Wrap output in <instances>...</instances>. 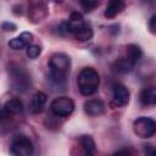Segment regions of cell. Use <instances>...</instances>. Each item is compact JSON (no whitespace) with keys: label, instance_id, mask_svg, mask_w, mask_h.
Here are the masks:
<instances>
[{"label":"cell","instance_id":"6da1fadb","mask_svg":"<svg viewBox=\"0 0 156 156\" xmlns=\"http://www.w3.org/2000/svg\"><path fill=\"white\" fill-rule=\"evenodd\" d=\"M71 60L66 54L56 52L49 60V71L50 77L55 83H65L69 73Z\"/></svg>","mask_w":156,"mask_h":156},{"label":"cell","instance_id":"7a4b0ae2","mask_svg":"<svg viewBox=\"0 0 156 156\" xmlns=\"http://www.w3.org/2000/svg\"><path fill=\"white\" fill-rule=\"evenodd\" d=\"M77 83L79 87L80 94L84 96H90L98 91V88L100 84V78H99L98 72L94 68L87 67L80 71Z\"/></svg>","mask_w":156,"mask_h":156},{"label":"cell","instance_id":"3957f363","mask_svg":"<svg viewBox=\"0 0 156 156\" xmlns=\"http://www.w3.org/2000/svg\"><path fill=\"white\" fill-rule=\"evenodd\" d=\"M134 133L140 138H150L156 133V121L150 117H139L133 123Z\"/></svg>","mask_w":156,"mask_h":156},{"label":"cell","instance_id":"277c9868","mask_svg":"<svg viewBox=\"0 0 156 156\" xmlns=\"http://www.w3.org/2000/svg\"><path fill=\"white\" fill-rule=\"evenodd\" d=\"M50 110L57 117H67L73 112L74 102L72 99L66 98V96L56 98L55 100H52L50 105Z\"/></svg>","mask_w":156,"mask_h":156},{"label":"cell","instance_id":"5b68a950","mask_svg":"<svg viewBox=\"0 0 156 156\" xmlns=\"http://www.w3.org/2000/svg\"><path fill=\"white\" fill-rule=\"evenodd\" d=\"M34 151L32 141L26 135H16L11 144V152L17 156H29Z\"/></svg>","mask_w":156,"mask_h":156},{"label":"cell","instance_id":"8992f818","mask_svg":"<svg viewBox=\"0 0 156 156\" xmlns=\"http://www.w3.org/2000/svg\"><path fill=\"white\" fill-rule=\"evenodd\" d=\"M10 73H11L13 88L17 90H26L28 87V83H29V77H28L27 72L22 67L15 66L10 69Z\"/></svg>","mask_w":156,"mask_h":156},{"label":"cell","instance_id":"52a82bcc","mask_svg":"<svg viewBox=\"0 0 156 156\" xmlns=\"http://www.w3.org/2000/svg\"><path fill=\"white\" fill-rule=\"evenodd\" d=\"M105 102L101 99H90L84 102V111L89 116H99L105 112Z\"/></svg>","mask_w":156,"mask_h":156},{"label":"cell","instance_id":"ba28073f","mask_svg":"<svg viewBox=\"0 0 156 156\" xmlns=\"http://www.w3.org/2000/svg\"><path fill=\"white\" fill-rule=\"evenodd\" d=\"M84 24H85V23H84V21H83L82 13L78 12V11H74V12L71 13L68 22H66V29H67V32H69V33H78V32L83 28Z\"/></svg>","mask_w":156,"mask_h":156},{"label":"cell","instance_id":"9c48e42d","mask_svg":"<svg viewBox=\"0 0 156 156\" xmlns=\"http://www.w3.org/2000/svg\"><path fill=\"white\" fill-rule=\"evenodd\" d=\"M129 96H130L129 90L124 85H121V84L115 85V88H113V100L117 105H119V106L127 105L129 102Z\"/></svg>","mask_w":156,"mask_h":156},{"label":"cell","instance_id":"30bf717a","mask_svg":"<svg viewBox=\"0 0 156 156\" xmlns=\"http://www.w3.org/2000/svg\"><path fill=\"white\" fill-rule=\"evenodd\" d=\"M123 9H124V0H110L105 9L104 15L106 18H113L118 13H121Z\"/></svg>","mask_w":156,"mask_h":156},{"label":"cell","instance_id":"8fae6325","mask_svg":"<svg viewBox=\"0 0 156 156\" xmlns=\"http://www.w3.org/2000/svg\"><path fill=\"white\" fill-rule=\"evenodd\" d=\"M139 99L143 105H156V87H151L141 90Z\"/></svg>","mask_w":156,"mask_h":156},{"label":"cell","instance_id":"7c38bea8","mask_svg":"<svg viewBox=\"0 0 156 156\" xmlns=\"http://www.w3.org/2000/svg\"><path fill=\"white\" fill-rule=\"evenodd\" d=\"M23 111V105L20 100L17 99H12V100H9L6 101V104L4 105V108H2V116L5 115H9L10 113H20Z\"/></svg>","mask_w":156,"mask_h":156},{"label":"cell","instance_id":"4fadbf2b","mask_svg":"<svg viewBox=\"0 0 156 156\" xmlns=\"http://www.w3.org/2000/svg\"><path fill=\"white\" fill-rule=\"evenodd\" d=\"M45 16H46V7L41 4H37V5L32 6L29 10V17H30L32 22H34V23L40 22Z\"/></svg>","mask_w":156,"mask_h":156},{"label":"cell","instance_id":"5bb4252c","mask_svg":"<svg viewBox=\"0 0 156 156\" xmlns=\"http://www.w3.org/2000/svg\"><path fill=\"white\" fill-rule=\"evenodd\" d=\"M45 102H46V95L43 91H37L33 96V100H32V111L34 113L41 112Z\"/></svg>","mask_w":156,"mask_h":156},{"label":"cell","instance_id":"9a60e30c","mask_svg":"<svg viewBox=\"0 0 156 156\" xmlns=\"http://www.w3.org/2000/svg\"><path fill=\"white\" fill-rule=\"evenodd\" d=\"M133 66H134V63L130 62L128 58H118V60H116V61L112 63L113 71L119 72V73H126V72L132 71Z\"/></svg>","mask_w":156,"mask_h":156},{"label":"cell","instance_id":"2e32d148","mask_svg":"<svg viewBox=\"0 0 156 156\" xmlns=\"http://www.w3.org/2000/svg\"><path fill=\"white\" fill-rule=\"evenodd\" d=\"M141 56H143V51L138 45H135V44L128 45V48H127V58L130 62L136 63L141 58Z\"/></svg>","mask_w":156,"mask_h":156},{"label":"cell","instance_id":"e0dca14e","mask_svg":"<svg viewBox=\"0 0 156 156\" xmlns=\"http://www.w3.org/2000/svg\"><path fill=\"white\" fill-rule=\"evenodd\" d=\"M79 144L85 151V154L91 155L95 152V141L90 135H82L79 138Z\"/></svg>","mask_w":156,"mask_h":156},{"label":"cell","instance_id":"ac0fdd59","mask_svg":"<svg viewBox=\"0 0 156 156\" xmlns=\"http://www.w3.org/2000/svg\"><path fill=\"white\" fill-rule=\"evenodd\" d=\"M93 29H91V27L90 26H88V24H84L83 26V28L78 32V33H76V38H77V40H79V41H87V40H90L91 38H93Z\"/></svg>","mask_w":156,"mask_h":156},{"label":"cell","instance_id":"d6986e66","mask_svg":"<svg viewBox=\"0 0 156 156\" xmlns=\"http://www.w3.org/2000/svg\"><path fill=\"white\" fill-rule=\"evenodd\" d=\"M80 6L83 7V10H85L87 12L93 11L94 9H96L100 4V0H79Z\"/></svg>","mask_w":156,"mask_h":156},{"label":"cell","instance_id":"ffe728a7","mask_svg":"<svg viewBox=\"0 0 156 156\" xmlns=\"http://www.w3.org/2000/svg\"><path fill=\"white\" fill-rule=\"evenodd\" d=\"M40 54H41V48L39 45L30 44L27 46V56L29 58H37Z\"/></svg>","mask_w":156,"mask_h":156},{"label":"cell","instance_id":"44dd1931","mask_svg":"<svg viewBox=\"0 0 156 156\" xmlns=\"http://www.w3.org/2000/svg\"><path fill=\"white\" fill-rule=\"evenodd\" d=\"M9 46H10L11 49H13V50H22V49L26 48L27 45L23 43V40H22L20 37H17V38H12V39L9 41Z\"/></svg>","mask_w":156,"mask_h":156},{"label":"cell","instance_id":"7402d4cb","mask_svg":"<svg viewBox=\"0 0 156 156\" xmlns=\"http://www.w3.org/2000/svg\"><path fill=\"white\" fill-rule=\"evenodd\" d=\"M20 38L23 40V43H24L27 46L30 45V43L33 41V34L29 33V32H23V33H21V34H20Z\"/></svg>","mask_w":156,"mask_h":156},{"label":"cell","instance_id":"603a6c76","mask_svg":"<svg viewBox=\"0 0 156 156\" xmlns=\"http://www.w3.org/2000/svg\"><path fill=\"white\" fill-rule=\"evenodd\" d=\"M1 28L5 30V32H15L17 29V26L12 22H4L1 24Z\"/></svg>","mask_w":156,"mask_h":156},{"label":"cell","instance_id":"cb8c5ba5","mask_svg":"<svg viewBox=\"0 0 156 156\" xmlns=\"http://www.w3.org/2000/svg\"><path fill=\"white\" fill-rule=\"evenodd\" d=\"M149 27L152 32H156V15H154L151 18H150V22H149Z\"/></svg>","mask_w":156,"mask_h":156},{"label":"cell","instance_id":"d4e9b609","mask_svg":"<svg viewBox=\"0 0 156 156\" xmlns=\"http://www.w3.org/2000/svg\"><path fill=\"white\" fill-rule=\"evenodd\" d=\"M133 151H130V150H119V151H117L116 154H132Z\"/></svg>","mask_w":156,"mask_h":156},{"label":"cell","instance_id":"484cf974","mask_svg":"<svg viewBox=\"0 0 156 156\" xmlns=\"http://www.w3.org/2000/svg\"><path fill=\"white\" fill-rule=\"evenodd\" d=\"M150 154H152V155H156V150H152V151H150Z\"/></svg>","mask_w":156,"mask_h":156},{"label":"cell","instance_id":"4316f807","mask_svg":"<svg viewBox=\"0 0 156 156\" xmlns=\"http://www.w3.org/2000/svg\"><path fill=\"white\" fill-rule=\"evenodd\" d=\"M62 1H63V0H55V2H60V4H61Z\"/></svg>","mask_w":156,"mask_h":156}]
</instances>
